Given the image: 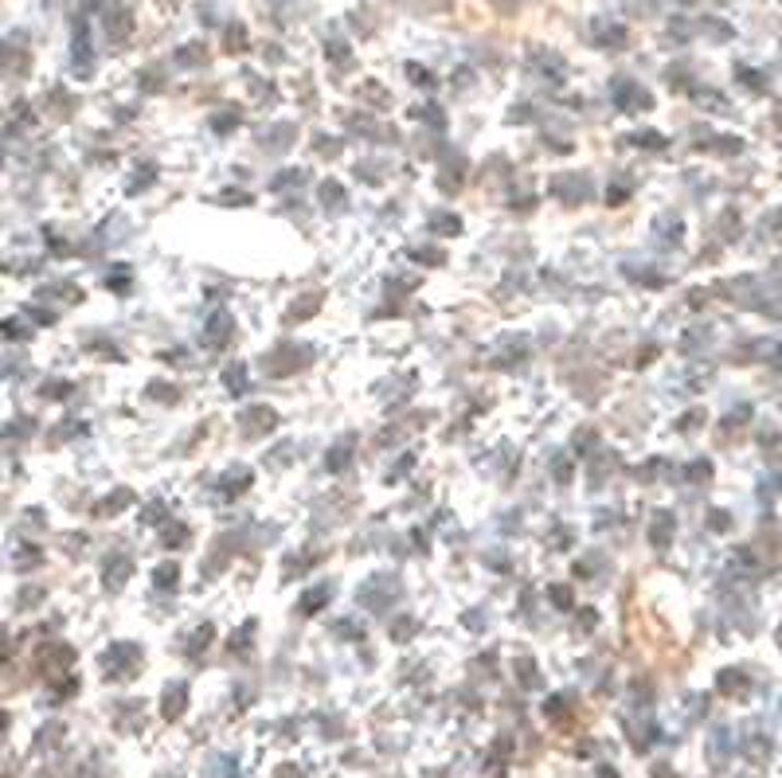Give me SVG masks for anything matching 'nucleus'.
Listing matches in <instances>:
<instances>
[{"label": "nucleus", "instance_id": "obj_1", "mask_svg": "<svg viewBox=\"0 0 782 778\" xmlns=\"http://www.w3.org/2000/svg\"><path fill=\"white\" fill-rule=\"evenodd\" d=\"M309 360H314V349H306V345H279L267 357V372L270 376H290V372H297Z\"/></svg>", "mask_w": 782, "mask_h": 778}, {"label": "nucleus", "instance_id": "obj_2", "mask_svg": "<svg viewBox=\"0 0 782 778\" xmlns=\"http://www.w3.org/2000/svg\"><path fill=\"white\" fill-rule=\"evenodd\" d=\"M552 196L571 207L583 204V200H591V177H587V172H559V177L552 180Z\"/></svg>", "mask_w": 782, "mask_h": 778}, {"label": "nucleus", "instance_id": "obj_3", "mask_svg": "<svg viewBox=\"0 0 782 778\" xmlns=\"http://www.w3.org/2000/svg\"><path fill=\"white\" fill-rule=\"evenodd\" d=\"M102 665H106L110 677H134L137 669H141V650H137L134 642H122L114 645V650H106V657H102Z\"/></svg>", "mask_w": 782, "mask_h": 778}, {"label": "nucleus", "instance_id": "obj_4", "mask_svg": "<svg viewBox=\"0 0 782 778\" xmlns=\"http://www.w3.org/2000/svg\"><path fill=\"white\" fill-rule=\"evenodd\" d=\"M614 106H619L622 114H642V110L654 106V94L642 90L634 79H619L614 82Z\"/></svg>", "mask_w": 782, "mask_h": 778}, {"label": "nucleus", "instance_id": "obj_5", "mask_svg": "<svg viewBox=\"0 0 782 778\" xmlns=\"http://www.w3.org/2000/svg\"><path fill=\"white\" fill-rule=\"evenodd\" d=\"M274 427H279V411H274V407H262V403H254V407H247V411L239 415V430H243L247 439L270 435Z\"/></svg>", "mask_w": 782, "mask_h": 778}, {"label": "nucleus", "instance_id": "obj_6", "mask_svg": "<svg viewBox=\"0 0 782 778\" xmlns=\"http://www.w3.org/2000/svg\"><path fill=\"white\" fill-rule=\"evenodd\" d=\"M231 332H235V317L227 314V309H216V314L207 317V325H204V345L207 349H227V345H231Z\"/></svg>", "mask_w": 782, "mask_h": 778}, {"label": "nucleus", "instance_id": "obj_7", "mask_svg": "<svg viewBox=\"0 0 782 778\" xmlns=\"http://www.w3.org/2000/svg\"><path fill=\"white\" fill-rule=\"evenodd\" d=\"M251 482H254L251 465H231V470H224V474H219L216 493H219V497H224V501H235L239 493L251 489Z\"/></svg>", "mask_w": 782, "mask_h": 778}, {"label": "nucleus", "instance_id": "obj_8", "mask_svg": "<svg viewBox=\"0 0 782 778\" xmlns=\"http://www.w3.org/2000/svg\"><path fill=\"white\" fill-rule=\"evenodd\" d=\"M396 595H399V583L392 579V575H376V579H369L360 587V602H364V607H387Z\"/></svg>", "mask_w": 782, "mask_h": 778}, {"label": "nucleus", "instance_id": "obj_9", "mask_svg": "<svg viewBox=\"0 0 782 778\" xmlns=\"http://www.w3.org/2000/svg\"><path fill=\"white\" fill-rule=\"evenodd\" d=\"M654 235H657V243H661L666 251H673V247H681V239H684V219L677 212L654 215Z\"/></svg>", "mask_w": 782, "mask_h": 778}, {"label": "nucleus", "instance_id": "obj_10", "mask_svg": "<svg viewBox=\"0 0 782 778\" xmlns=\"http://www.w3.org/2000/svg\"><path fill=\"white\" fill-rule=\"evenodd\" d=\"M673 537H677L673 512L657 509L654 520H649V544H654V552H669V548H673Z\"/></svg>", "mask_w": 782, "mask_h": 778}, {"label": "nucleus", "instance_id": "obj_11", "mask_svg": "<svg viewBox=\"0 0 782 778\" xmlns=\"http://www.w3.org/2000/svg\"><path fill=\"white\" fill-rule=\"evenodd\" d=\"M529 357V340L524 337H513V332H509V337H501L497 340V349H494V360L501 368H513V364H521V360Z\"/></svg>", "mask_w": 782, "mask_h": 778}, {"label": "nucleus", "instance_id": "obj_12", "mask_svg": "<svg viewBox=\"0 0 782 778\" xmlns=\"http://www.w3.org/2000/svg\"><path fill=\"white\" fill-rule=\"evenodd\" d=\"M129 575H134V560H129V555H122V552L110 555L106 567H102V583H106V590L126 587Z\"/></svg>", "mask_w": 782, "mask_h": 778}, {"label": "nucleus", "instance_id": "obj_13", "mask_svg": "<svg viewBox=\"0 0 782 778\" xmlns=\"http://www.w3.org/2000/svg\"><path fill=\"white\" fill-rule=\"evenodd\" d=\"M462 177H466V161H462L458 153H450L446 161H442L439 189H442V192H458V189H462Z\"/></svg>", "mask_w": 782, "mask_h": 778}, {"label": "nucleus", "instance_id": "obj_14", "mask_svg": "<svg viewBox=\"0 0 782 778\" xmlns=\"http://www.w3.org/2000/svg\"><path fill=\"white\" fill-rule=\"evenodd\" d=\"M75 75H82L87 79L90 71H94V55H90V44H87V27L75 24Z\"/></svg>", "mask_w": 782, "mask_h": 778}, {"label": "nucleus", "instance_id": "obj_15", "mask_svg": "<svg viewBox=\"0 0 782 778\" xmlns=\"http://www.w3.org/2000/svg\"><path fill=\"white\" fill-rule=\"evenodd\" d=\"M219 380H224V387L231 395H247V384H251V372H247L243 360H235V364H227L224 372H219Z\"/></svg>", "mask_w": 782, "mask_h": 778}, {"label": "nucleus", "instance_id": "obj_16", "mask_svg": "<svg viewBox=\"0 0 782 778\" xmlns=\"http://www.w3.org/2000/svg\"><path fill=\"white\" fill-rule=\"evenodd\" d=\"M329 599H333V583H317V587H309L306 595H302L297 610H302V614H317Z\"/></svg>", "mask_w": 782, "mask_h": 778}, {"label": "nucleus", "instance_id": "obj_17", "mask_svg": "<svg viewBox=\"0 0 782 778\" xmlns=\"http://www.w3.org/2000/svg\"><path fill=\"white\" fill-rule=\"evenodd\" d=\"M134 505V489H114L110 497H102L99 505H94V517H114V512L129 509Z\"/></svg>", "mask_w": 782, "mask_h": 778}, {"label": "nucleus", "instance_id": "obj_18", "mask_svg": "<svg viewBox=\"0 0 782 778\" xmlns=\"http://www.w3.org/2000/svg\"><path fill=\"white\" fill-rule=\"evenodd\" d=\"M317 200H321V207H329V212L349 204V196H344V189L337 180H321V184H317Z\"/></svg>", "mask_w": 782, "mask_h": 778}, {"label": "nucleus", "instance_id": "obj_19", "mask_svg": "<svg viewBox=\"0 0 782 778\" xmlns=\"http://www.w3.org/2000/svg\"><path fill=\"white\" fill-rule=\"evenodd\" d=\"M297 137V129L290 126V122H282V126H270L267 134L259 137L262 145H267V149H290V142H294Z\"/></svg>", "mask_w": 782, "mask_h": 778}, {"label": "nucleus", "instance_id": "obj_20", "mask_svg": "<svg viewBox=\"0 0 782 778\" xmlns=\"http://www.w3.org/2000/svg\"><path fill=\"white\" fill-rule=\"evenodd\" d=\"M317 305H321V294H302V297H297V305H290V309H286V322L290 325L306 322V317L317 314Z\"/></svg>", "mask_w": 782, "mask_h": 778}, {"label": "nucleus", "instance_id": "obj_21", "mask_svg": "<svg viewBox=\"0 0 782 778\" xmlns=\"http://www.w3.org/2000/svg\"><path fill=\"white\" fill-rule=\"evenodd\" d=\"M626 145H638V149H666L669 145V137L666 134H657V129H634V134H626Z\"/></svg>", "mask_w": 782, "mask_h": 778}, {"label": "nucleus", "instance_id": "obj_22", "mask_svg": "<svg viewBox=\"0 0 782 778\" xmlns=\"http://www.w3.org/2000/svg\"><path fill=\"white\" fill-rule=\"evenodd\" d=\"M184 704H189V689L184 685H169L165 689V720H177L184 712Z\"/></svg>", "mask_w": 782, "mask_h": 778}, {"label": "nucleus", "instance_id": "obj_23", "mask_svg": "<svg viewBox=\"0 0 782 778\" xmlns=\"http://www.w3.org/2000/svg\"><path fill=\"white\" fill-rule=\"evenodd\" d=\"M352 447H356V439H352V435H349V439H344V442H337V447L329 450V458H325V465H329V470H333V474H337V470H344V465L352 462Z\"/></svg>", "mask_w": 782, "mask_h": 778}, {"label": "nucleus", "instance_id": "obj_24", "mask_svg": "<svg viewBox=\"0 0 782 778\" xmlns=\"http://www.w3.org/2000/svg\"><path fill=\"white\" fill-rule=\"evenodd\" d=\"M189 537H192V528L184 525V520H172L169 528H161V548H180V544H189Z\"/></svg>", "mask_w": 782, "mask_h": 778}, {"label": "nucleus", "instance_id": "obj_25", "mask_svg": "<svg viewBox=\"0 0 782 778\" xmlns=\"http://www.w3.org/2000/svg\"><path fill=\"white\" fill-rule=\"evenodd\" d=\"M431 232H434V235H446V239H454V235L462 232V219H458V215H450V212H434V215H431Z\"/></svg>", "mask_w": 782, "mask_h": 778}, {"label": "nucleus", "instance_id": "obj_26", "mask_svg": "<svg viewBox=\"0 0 782 778\" xmlns=\"http://www.w3.org/2000/svg\"><path fill=\"white\" fill-rule=\"evenodd\" d=\"M154 180H157V169H154L149 161H141V165L134 169V180L126 184V192H129V196H137V192H145L149 184H154Z\"/></svg>", "mask_w": 782, "mask_h": 778}, {"label": "nucleus", "instance_id": "obj_27", "mask_svg": "<svg viewBox=\"0 0 782 778\" xmlns=\"http://www.w3.org/2000/svg\"><path fill=\"white\" fill-rule=\"evenodd\" d=\"M177 583H180V567L172 564V560H169V564H157L154 567V587L157 590H177Z\"/></svg>", "mask_w": 782, "mask_h": 778}, {"label": "nucleus", "instance_id": "obj_28", "mask_svg": "<svg viewBox=\"0 0 782 778\" xmlns=\"http://www.w3.org/2000/svg\"><path fill=\"white\" fill-rule=\"evenodd\" d=\"M212 642H216V627H212V622H204V627L192 630V638H189V653H192V657H200V653H204Z\"/></svg>", "mask_w": 782, "mask_h": 778}, {"label": "nucleus", "instance_id": "obj_29", "mask_svg": "<svg viewBox=\"0 0 782 778\" xmlns=\"http://www.w3.org/2000/svg\"><path fill=\"white\" fill-rule=\"evenodd\" d=\"M44 297H67V305H79L82 302V290L71 286V282H59V286H44V290H39V302H44Z\"/></svg>", "mask_w": 782, "mask_h": 778}, {"label": "nucleus", "instance_id": "obj_30", "mask_svg": "<svg viewBox=\"0 0 782 778\" xmlns=\"http://www.w3.org/2000/svg\"><path fill=\"white\" fill-rule=\"evenodd\" d=\"M684 482H696V485H704V482H709V477H712V462H709V458H696V462H689V465H684Z\"/></svg>", "mask_w": 782, "mask_h": 778}, {"label": "nucleus", "instance_id": "obj_31", "mask_svg": "<svg viewBox=\"0 0 782 778\" xmlns=\"http://www.w3.org/2000/svg\"><path fill=\"white\" fill-rule=\"evenodd\" d=\"M235 126H239V110L235 106H224L219 114H212V129H216V134H231Z\"/></svg>", "mask_w": 782, "mask_h": 778}, {"label": "nucleus", "instance_id": "obj_32", "mask_svg": "<svg viewBox=\"0 0 782 778\" xmlns=\"http://www.w3.org/2000/svg\"><path fill=\"white\" fill-rule=\"evenodd\" d=\"M716 689L719 692H739V689H747V677L739 669H724L716 677Z\"/></svg>", "mask_w": 782, "mask_h": 778}, {"label": "nucleus", "instance_id": "obj_33", "mask_svg": "<svg viewBox=\"0 0 782 778\" xmlns=\"http://www.w3.org/2000/svg\"><path fill=\"white\" fill-rule=\"evenodd\" d=\"M302 180H306V169H282L279 177L270 180V189H274V192H282V189H297Z\"/></svg>", "mask_w": 782, "mask_h": 778}, {"label": "nucleus", "instance_id": "obj_34", "mask_svg": "<svg viewBox=\"0 0 782 778\" xmlns=\"http://www.w3.org/2000/svg\"><path fill=\"white\" fill-rule=\"evenodd\" d=\"M129 282H134V278H129V267H110V274H106V286L114 290V294H126V290H129Z\"/></svg>", "mask_w": 782, "mask_h": 778}, {"label": "nucleus", "instance_id": "obj_35", "mask_svg": "<svg viewBox=\"0 0 782 778\" xmlns=\"http://www.w3.org/2000/svg\"><path fill=\"white\" fill-rule=\"evenodd\" d=\"M87 352H102V357H110V360H126V357H122V349H117V345H110L106 337H87Z\"/></svg>", "mask_w": 782, "mask_h": 778}, {"label": "nucleus", "instance_id": "obj_36", "mask_svg": "<svg viewBox=\"0 0 782 778\" xmlns=\"http://www.w3.org/2000/svg\"><path fill=\"white\" fill-rule=\"evenodd\" d=\"M71 380H47L44 387H39V395H44V399H67V395H71Z\"/></svg>", "mask_w": 782, "mask_h": 778}, {"label": "nucleus", "instance_id": "obj_37", "mask_svg": "<svg viewBox=\"0 0 782 778\" xmlns=\"http://www.w3.org/2000/svg\"><path fill=\"white\" fill-rule=\"evenodd\" d=\"M751 357H763V360H771V364H782V345H774V340H759V345H751Z\"/></svg>", "mask_w": 782, "mask_h": 778}, {"label": "nucleus", "instance_id": "obj_38", "mask_svg": "<svg viewBox=\"0 0 782 778\" xmlns=\"http://www.w3.org/2000/svg\"><path fill=\"white\" fill-rule=\"evenodd\" d=\"M407 255H411L415 262H427V267H442V262H446V255L434 251V247H411Z\"/></svg>", "mask_w": 782, "mask_h": 778}, {"label": "nucleus", "instance_id": "obj_39", "mask_svg": "<svg viewBox=\"0 0 782 778\" xmlns=\"http://www.w3.org/2000/svg\"><path fill=\"white\" fill-rule=\"evenodd\" d=\"M736 79L744 82L747 90H756V94H759V90H767V79L759 71H751V67H736Z\"/></svg>", "mask_w": 782, "mask_h": 778}, {"label": "nucleus", "instance_id": "obj_40", "mask_svg": "<svg viewBox=\"0 0 782 778\" xmlns=\"http://www.w3.org/2000/svg\"><path fill=\"white\" fill-rule=\"evenodd\" d=\"M709 149L724 153V157H736V153L744 149V142H739V137H712V145H709Z\"/></svg>", "mask_w": 782, "mask_h": 778}, {"label": "nucleus", "instance_id": "obj_41", "mask_svg": "<svg viewBox=\"0 0 782 778\" xmlns=\"http://www.w3.org/2000/svg\"><path fill=\"white\" fill-rule=\"evenodd\" d=\"M32 332V322H24V317H9L4 322V337L9 340H20V337H27Z\"/></svg>", "mask_w": 782, "mask_h": 778}, {"label": "nucleus", "instance_id": "obj_42", "mask_svg": "<svg viewBox=\"0 0 782 778\" xmlns=\"http://www.w3.org/2000/svg\"><path fill=\"white\" fill-rule=\"evenodd\" d=\"M44 235H47V247H52L55 255H71V243H67L64 235L55 232V227H44Z\"/></svg>", "mask_w": 782, "mask_h": 778}, {"label": "nucleus", "instance_id": "obj_43", "mask_svg": "<svg viewBox=\"0 0 782 778\" xmlns=\"http://www.w3.org/2000/svg\"><path fill=\"white\" fill-rule=\"evenodd\" d=\"M141 525H149V528H161V525H165V501L149 505V509L141 512Z\"/></svg>", "mask_w": 782, "mask_h": 778}, {"label": "nucleus", "instance_id": "obj_44", "mask_svg": "<svg viewBox=\"0 0 782 778\" xmlns=\"http://www.w3.org/2000/svg\"><path fill=\"white\" fill-rule=\"evenodd\" d=\"M704 419H709V415H704L701 407H693V411H689V415H681V419H677V430H696Z\"/></svg>", "mask_w": 782, "mask_h": 778}, {"label": "nucleus", "instance_id": "obj_45", "mask_svg": "<svg viewBox=\"0 0 782 778\" xmlns=\"http://www.w3.org/2000/svg\"><path fill=\"white\" fill-rule=\"evenodd\" d=\"M630 192H634V189H630V184H622V180H614V184H611V192H607V204H611V207H619L622 200H630Z\"/></svg>", "mask_w": 782, "mask_h": 778}, {"label": "nucleus", "instance_id": "obj_46", "mask_svg": "<svg viewBox=\"0 0 782 778\" xmlns=\"http://www.w3.org/2000/svg\"><path fill=\"white\" fill-rule=\"evenodd\" d=\"M251 634H254V622H247V627L235 630V638H231V653H243V650H247L243 642H251Z\"/></svg>", "mask_w": 782, "mask_h": 778}, {"label": "nucleus", "instance_id": "obj_47", "mask_svg": "<svg viewBox=\"0 0 782 778\" xmlns=\"http://www.w3.org/2000/svg\"><path fill=\"white\" fill-rule=\"evenodd\" d=\"M177 387H172V384H149V399H161V403H172V399H177Z\"/></svg>", "mask_w": 782, "mask_h": 778}, {"label": "nucleus", "instance_id": "obj_48", "mask_svg": "<svg viewBox=\"0 0 782 778\" xmlns=\"http://www.w3.org/2000/svg\"><path fill=\"white\" fill-rule=\"evenodd\" d=\"M219 204H251V192H239V189H224L219 192Z\"/></svg>", "mask_w": 782, "mask_h": 778}, {"label": "nucleus", "instance_id": "obj_49", "mask_svg": "<svg viewBox=\"0 0 782 778\" xmlns=\"http://www.w3.org/2000/svg\"><path fill=\"white\" fill-rule=\"evenodd\" d=\"M552 477H556L559 485L571 482V462H567V458H556V462H552Z\"/></svg>", "mask_w": 782, "mask_h": 778}, {"label": "nucleus", "instance_id": "obj_50", "mask_svg": "<svg viewBox=\"0 0 782 778\" xmlns=\"http://www.w3.org/2000/svg\"><path fill=\"white\" fill-rule=\"evenodd\" d=\"M548 599L556 602L559 610H567V607H571V587H559V583H556V587L548 590Z\"/></svg>", "mask_w": 782, "mask_h": 778}, {"label": "nucleus", "instance_id": "obj_51", "mask_svg": "<svg viewBox=\"0 0 782 778\" xmlns=\"http://www.w3.org/2000/svg\"><path fill=\"white\" fill-rule=\"evenodd\" d=\"M243 40H247V32H243V27H239V24H235V27H227V52H239V47H243Z\"/></svg>", "mask_w": 782, "mask_h": 778}, {"label": "nucleus", "instance_id": "obj_52", "mask_svg": "<svg viewBox=\"0 0 782 778\" xmlns=\"http://www.w3.org/2000/svg\"><path fill=\"white\" fill-rule=\"evenodd\" d=\"M728 525H732V520H728V512H724V509H712L709 512V528H712V532H728Z\"/></svg>", "mask_w": 782, "mask_h": 778}, {"label": "nucleus", "instance_id": "obj_53", "mask_svg": "<svg viewBox=\"0 0 782 778\" xmlns=\"http://www.w3.org/2000/svg\"><path fill=\"white\" fill-rule=\"evenodd\" d=\"M407 75L415 79V87H434V79H431V75H427L419 64H407Z\"/></svg>", "mask_w": 782, "mask_h": 778}, {"label": "nucleus", "instance_id": "obj_54", "mask_svg": "<svg viewBox=\"0 0 782 778\" xmlns=\"http://www.w3.org/2000/svg\"><path fill=\"white\" fill-rule=\"evenodd\" d=\"M548 544L552 548H567V544H571V528H552Z\"/></svg>", "mask_w": 782, "mask_h": 778}, {"label": "nucleus", "instance_id": "obj_55", "mask_svg": "<svg viewBox=\"0 0 782 778\" xmlns=\"http://www.w3.org/2000/svg\"><path fill=\"white\" fill-rule=\"evenodd\" d=\"M200 52H204V47H196V44L180 47V64H204V55H200Z\"/></svg>", "mask_w": 782, "mask_h": 778}, {"label": "nucleus", "instance_id": "obj_56", "mask_svg": "<svg viewBox=\"0 0 782 778\" xmlns=\"http://www.w3.org/2000/svg\"><path fill=\"white\" fill-rule=\"evenodd\" d=\"M594 442H599V435H594V430H579L576 439H571V447H576V450H587V447H594Z\"/></svg>", "mask_w": 782, "mask_h": 778}, {"label": "nucleus", "instance_id": "obj_57", "mask_svg": "<svg viewBox=\"0 0 782 778\" xmlns=\"http://www.w3.org/2000/svg\"><path fill=\"white\" fill-rule=\"evenodd\" d=\"M415 117H423V122H434V126H442V110L439 106H419V110H415Z\"/></svg>", "mask_w": 782, "mask_h": 778}, {"label": "nucleus", "instance_id": "obj_58", "mask_svg": "<svg viewBox=\"0 0 782 778\" xmlns=\"http://www.w3.org/2000/svg\"><path fill=\"white\" fill-rule=\"evenodd\" d=\"M661 470H666V462H661V458H654V462H646V465H642V470H638V477H657V474H661Z\"/></svg>", "mask_w": 782, "mask_h": 778}, {"label": "nucleus", "instance_id": "obj_59", "mask_svg": "<svg viewBox=\"0 0 782 778\" xmlns=\"http://www.w3.org/2000/svg\"><path fill=\"white\" fill-rule=\"evenodd\" d=\"M591 572H603V560H579L576 564V575H591Z\"/></svg>", "mask_w": 782, "mask_h": 778}, {"label": "nucleus", "instance_id": "obj_60", "mask_svg": "<svg viewBox=\"0 0 782 778\" xmlns=\"http://www.w3.org/2000/svg\"><path fill=\"white\" fill-rule=\"evenodd\" d=\"M32 322H39V325H52V322H55V314H52V309H39V305H36V309H32Z\"/></svg>", "mask_w": 782, "mask_h": 778}, {"label": "nucleus", "instance_id": "obj_61", "mask_svg": "<svg viewBox=\"0 0 782 778\" xmlns=\"http://www.w3.org/2000/svg\"><path fill=\"white\" fill-rule=\"evenodd\" d=\"M392 634H396V638H411L415 634V622H396V627H392Z\"/></svg>", "mask_w": 782, "mask_h": 778}, {"label": "nucleus", "instance_id": "obj_62", "mask_svg": "<svg viewBox=\"0 0 782 778\" xmlns=\"http://www.w3.org/2000/svg\"><path fill=\"white\" fill-rule=\"evenodd\" d=\"M594 622H599V618H594V610H579V627H583V630H594Z\"/></svg>", "mask_w": 782, "mask_h": 778}, {"label": "nucleus", "instance_id": "obj_63", "mask_svg": "<svg viewBox=\"0 0 782 778\" xmlns=\"http://www.w3.org/2000/svg\"><path fill=\"white\" fill-rule=\"evenodd\" d=\"M337 634H349V638H356V634H360V627H356V622H344V627H337Z\"/></svg>", "mask_w": 782, "mask_h": 778}, {"label": "nucleus", "instance_id": "obj_64", "mask_svg": "<svg viewBox=\"0 0 782 778\" xmlns=\"http://www.w3.org/2000/svg\"><path fill=\"white\" fill-rule=\"evenodd\" d=\"M779 638H782V630H779Z\"/></svg>", "mask_w": 782, "mask_h": 778}]
</instances>
